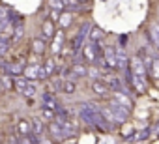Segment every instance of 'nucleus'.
<instances>
[{
	"label": "nucleus",
	"instance_id": "1",
	"mask_svg": "<svg viewBox=\"0 0 159 144\" xmlns=\"http://www.w3.org/2000/svg\"><path fill=\"white\" fill-rule=\"evenodd\" d=\"M23 77H26L28 81H34V79L43 81V79H47V71H45V67L41 64H30L28 67H25Z\"/></svg>",
	"mask_w": 159,
	"mask_h": 144
},
{
	"label": "nucleus",
	"instance_id": "2",
	"mask_svg": "<svg viewBox=\"0 0 159 144\" xmlns=\"http://www.w3.org/2000/svg\"><path fill=\"white\" fill-rule=\"evenodd\" d=\"M109 109L112 110V114H114V118H116V124H125V120H127V116H129V109H125L124 105H120V103H116V101H111V105H109Z\"/></svg>",
	"mask_w": 159,
	"mask_h": 144
},
{
	"label": "nucleus",
	"instance_id": "3",
	"mask_svg": "<svg viewBox=\"0 0 159 144\" xmlns=\"http://www.w3.org/2000/svg\"><path fill=\"white\" fill-rule=\"evenodd\" d=\"M129 69L133 71L135 75H139L140 79H144V81H146L148 69H146V65H144V60H142L140 56H133V58H131V62H129Z\"/></svg>",
	"mask_w": 159,
	"mask_h": 144
},
{
	"label": "nucleus",
	"instance_id": "4",
	"mask_svg": "<svg viewBox=\"0 0 159 144\" xmlns=\"http://www.w3.org/2000/svg\"><path fill=\"white\" fill-rule=\"evenodd\" d=\"M103 56H105V67H107V69H116V67H118L116 47H112V45L103 47Z\"/></svg>",
	"mask_w": 159,
	"mask_h": 144
},
{
	"label": "nucleus",
	"instance_id": "5",
	"mask_svg": "<svg viewBox=\"0 0 159 144\" xmlns=\"http://www.w3.org/2000/svg\"><path fill=\"white\" fill-rule=\"evenodd\" d=\"M49 133H51V137L52 138H56V140H64V138H67L69 135H67V131L64 129V125L54 118V120H51V124H49Z\"/></svg>",
	"mask_w": 159,
	"mask_h": 144
},
{
	"label": "nucleus",
	"instance_id": "6",
	"mask_svg": "<svg viewBox=\"0 0 159 144\" xmlns=\"http://www.w3.org/2000/svg\"><path fill=\"white\" fill-rule=\"evenodd\" d=\"M81 52H83V60H86L88 64L96 65V60H98V52H96V47H94V43H92V41H90L88 45H83Z\"/></svg>",
	"mask_w": 159,
	"mask_h": 144
},
{
	"label": "nucleus",
	"instance_id": "7",
	"mask_svg": "<svg viewBox=\"0 0 159 144\" xmlns=\"http://www.w3.org/2000/svg\"><path fill=\"white\" fill-rule=\"evenodd\" d=\"M112 101L124 105L125 109L133 110V99L129 97V94H124V92H112Z\"/></svg>",
	"mask_w": 159,
	"mask_h": 144
},
{
	"label": "nucleus",
	"instance_id": "8",
	"mask_svg": "<svg viewBox=\"0 0 159 144\" xmlns=\"http://www.w3.org/2000/svg\"><path fill=\"white\" fill-rule=\"evenodd\" d=\"M64 32L62 30H56L54 32V39H52V45H51V51L56 54V52H60L62 51V47H64Z\"/></svg>",
	"mask_w": 159,
	"mask_h": 144
},
{
	"label": "nucleus",
	"instance_id": "9",
	"mask_svg": "<svg viewBox=\"0 0 159 144\" xmlns=\"http://www.w3.org/2000/svg\"><path fill=\"white\" fill-rule=\"evenodd\" d=\"M148 39L159 49V23H152L148 26Z\"/></svg>",
	"mask_w": 159,
	"mask_h": 144
},
{
	"label": "nucleus",
	"instance_id": "10",
	"mask_svg": "<svg viewBox=\"0 0 159 144\" xmlns=\"http://www.w3.org/2000/svg\"><path fill=\"white\" fill-rule=\"evenodd\" d=\"M41 103H43V107H47V109H52V110L58 109V101L54 99V94H51V92L41 94Z\"/></svg>",
	"mask_w": 159,
	"mask_h": 144
},
{
	"label": "nucleus",
	"instance_id": "11",
	"mask_svg": "<svg viewBox=\"0 0 159 144\" xmlns=\"http://www.w3.org/2000/svg\"><path fill=\"white\" fill-rule=\"evenodd\" d=\"M41 36H43V39H49V38H54V23L51 21V19H47V21H43V25H41Z\"/></svg>",
	"mask_w": 159,
	"mask_h": 144
},
{
	"label": "nucleus",
	"instance_id": "12",
	"mask_svg": "<svg viewBox=\"0 0 159 144\" xmlns=\"http://www.w3.org/2000/svg\"><path fill=\"white\" fill-rule=\"evenodd\" d=\"M17 133H19L21 137L32 135V122H28V120H19V124H17Z\"/></svg>",
	"mask_w": 159,
	"mask_h": 144
},
{
	"label": "nucleus",
	"instance_id": "13",
	"mask_svg": "<svg viewBox=\"0 0 159 144\" xmlns=\"http://www.w3.org/2000/svg\"><path fill=\"white\" fill-rule=\"evenodd\" d=\"M92 90H94L98 96H107V94L111 92V88H109V84H107L105 81H101V83H99V81H94V83H92Z\"/></svg>",
	"mask_w": 159,
	"mask_h": 144
},
{
	"label": "nucleus",
	"instance_id": "14",
	"mask_svg": "<svg viewBox=\"0 0 159 144\" xmlns=\"http://www.w3.org/2000/svg\"><path fill=\"white\" fill-rule=\"evenodd\" d=\"M32 52L41 56V54L45 52V41H43V39H38V38L32 39Z\"/></svg>",
	"mask_w": 159,
	"mask_h": 144
},
{
	"label": "nucleus",
	"instance_id": "15",
	"mask_svg": "<svg viewBox=\"0 0 159 144\" xmlns=\"http://www.w3.org/2000/svg\"><path fill=\"white\" fill-rule=\"evenodd\" d=\"M101 38H103V30L99 26H92L90 32H88V39L90 41H99Z\"/></svg>",
	"mask_w": 159,
	"mask_h": 144
},
{
	"label": "nucleus",
	"instance_id": "16",
	"mask_svg": "<svg viewBox=\"0 0 159 144\" xmlns=\"http://www.w3.org/2000/svg\"><path fill=\"white\" fill-rule=\"evenodd\" d=\"M32 133L41 137V133H43V120L41 118H34L32 120Z\"/></svg>",
	"mask_w": 159,
	"mask_h": 144
},
{
	"label": "nucleus",
	"instance_id": "17",
	"mask_svg": "<svg viewBox=\"0 0 159 144\" xmlns=\"http://www.w3.org/2000/svg\"><path fill=\"white\" fill-rule=\"evenodd\" d=\"M148 73L152 75V79H159V58L152 60V65L148 67Z\"/></svg>",
	"mask_w": 159,
	"mask_h": 144
},
{
	"label": "nucleus",
	"instance_id": "18",
	"mask_svg": "<svg viewBox=\"0 0 159 144\" xmlns=\"http://www.w3.org/2000/svg\"><path fill=\"white\" fill-rule=\"evenodd\" d=\"M71 23H73V15H71V13H60V19H58L60 28H66V26H69Z\"/></svg>",
	"mask_w": 159,
	"mask_h": 144
},
{
	"label": "nucleus",
	"instance_id": "19",
	"mask_svg": "<svg viewBox=\"0 0 159 144\" xmlns=\"http://www.w3.org/2000/svg\"><path fill=\"white\" fill-rule=\"evenodd\" d=\"M36 92H38V86H36V83L28 81V84H26V88H25V94H23V96H26V97H32Z\"/></svg>",
	"mask_w": 159,
	"mask_h": 144
},
{
	"label": "nucleus",
	"instance_id": "20",
	"mask_svg": "<svg viewBox=\"0 0 159 144\" xmlns=\"http://www.w3.org/2000/svg\"><path fill=\"white\" fill-rule=\"evenodd\" d=\"M75 83H69V81H64V84H62V92L64 94H75Z\"/></svg>",
	"mask_w": 159,
	"mask_h": 144
},
{
	"label": "nucleus",
	"instance_id": "21",
	"mask_svg": "<svg viewBox=\"0 0 159 144\" xmlns=\"http://www.w3.org/2000/svg\"><path fill=\"white\" fill-rule=\"evenodd\" d=\"M45 71H47V77H52V73H54V69H56V65H54V62L52 60H45Z\"/></svg>",
	"mask_w": 159,
	"mask_h": 144
},
{
	"label": "nucleus",
	"instance_id": "22",
	"mask_svg": "<svg viewBox=\"0 0 159 144\" xmlns=\"http://www.w3.org/2000/svg\"><path fill=\"white\" fill-rule=\"evenodd\" d=\"M8 17H10V8L8 6H0V23L8 21Z\"/></svg>",
	"mask_w": 159,
	"mask_h": 144
},
{
	"label": "nucleus",
	"instance_id": "23",
	"mask_svg": "<svg viewBox=\"0 0 159 144\" xmlns=\"http://www.w3.org/2000/svg\"><path fill=\"white\" fill-rule=\"evenodd\" d=\"M49 6H51L52 10H58V11H60V10H64L66 4L62 2V0H49Z\"/></svg>",
	"mask_w": 159,
	"mask_h": 144
},
{
	"label": "nucleus",
	"instance_id": "24",
	"mask_svg": "<svg viewBox=\"0 0 159 144\" xmlns=\"http://www.w3.org/2000/svg\"><path fill=\"white\" fill-rule=\"evenodd\" d=\"M0 81H2V84H4V88H10V90H11V88L15 86V84H13V79H10V75H4L2 79H0Z\"/></svg>",
	"mask_w": 159,
	"mask_h": 144
},
{
	"label": "nucleus",
	"instance_id": "25",
	"mask_svg": "<svg viewBox=\"0 0 159 144\" xmlns=\"http://www.w3.org/2000/svg\"><path fill=\"white\" fill-rule=\"evenodd\" d=\"M88 75H92V79H96V81H98V79L101 77V71H99V69H96V67H92V69H88Z\"/></svg>",
	"mask_w": 159,
	"mask_h": 144
},
{
	"label": "nucleus",
	"instance_id": "26",
	"mask_svg": "<svg viewBox=\"0 0 159 144\" xmlns=\"http://www.w3.org/2000/svg\"><path fill=\"white\" fill-rule=\"evenodd\" d=\"M49 19H51L52 23H58V19H60V11H58V10H52V11L49 13Z\"/></svg>",
	"mask_w": 159,
	"mask_h": 144
},
{
	"label": "nucleus",
	"instance_id": "27",
	"mask_svg": "<svg viewBox=\"0 0 159 144\" xmlns=\"http://www.w3.org/2000/svg\"><path fill=\"white\" fill-rule=\"evenodd\" d=\"M62 84H64V81H60V79H52V88H54L56 92H62Z\"/></svg>",
	"mask_w": 159,
	"mask_h": 144
},
{
	"label": "nucleus",
	"instance_id": "28",
	"mask_svg": "<svg viewBox=\"0 0 159 144\" xmlns=\"http://www.w3.org/2000/svg\"><path fill=\"white\" fill-rule=\"evenodd\" d=\"M19 144H34V142H32L30 137H21V138H19Z\"/></svg>",
	"mask_w": 159,
	"mask_h": 144
},
{
	"label": "nucleus",
	"instance_id": "29",
	"mask_svg": "<svg viewBox=\"0 0 159 144\" xmlns=\"http://www.w3.org/2000/svg\"><path fill=\"white\" fill-rule=\"evenodd\" d=\"M38 144H51V140H47V138H41V137H39V142H38Z\"/></svg>",
	"mask_w": 159,
	"mask_h": 144
},
{
	"label": "nucleus",
	"instance_id": "30",
	"mask_svg": "<svg viewBox=\"0 0 159 144\" xmlns=\"http://www.w3.org/2000/svg\"><path fill=\"white\" fill-rule=\"evenodd\" d=\"M4 92V84H2V81H0V94Z\"/></svg>",
	"mask_w": 159,
	"mask_h": 144
},
{
	"label": "nucleus",
	"instance_id": "31",
	"mask_svg": "<svg viewBox=\"0 0 159 144\" xmlns=\"http://www.w3.org/2000/svg\"><path fill=\"white\" fill-rule=\"evenodd\" d=\"M79 2H84V0H79Z\"/></svg>",
	"mask_w": 159,
	"mask_h": 144
},
{
	"label": "nucleus",
	"instance_id": "32",
	"mask_svg": "<svg viewBox=\"0 0 159 144\" xmlns=\"http://www.w3.org/2000/svg\"><path fill=\"white\" fill-rule=\"evenodd\" d=\"M157 23H159V17H157Z\"/></svg>",
	"mask_w": 159,
	"mask_h": 144
}]
</instances>
